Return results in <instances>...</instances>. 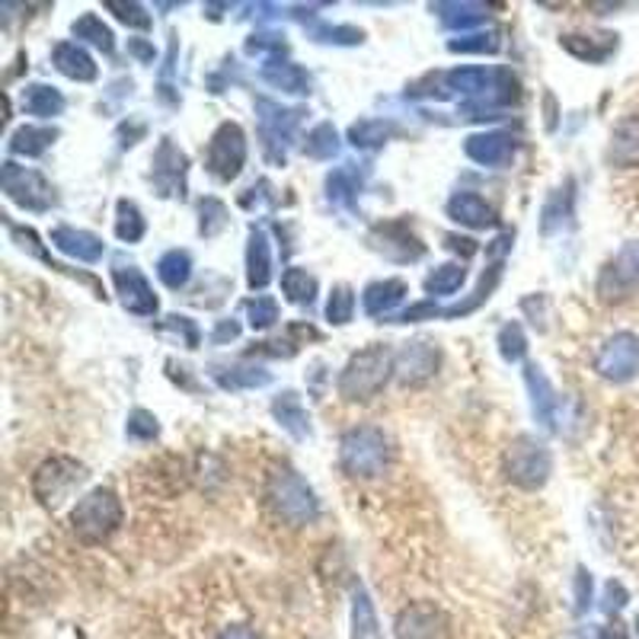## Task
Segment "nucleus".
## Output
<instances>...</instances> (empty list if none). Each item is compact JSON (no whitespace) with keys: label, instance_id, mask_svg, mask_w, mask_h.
Masks as SVG:
<instances>
[{"label":"nucleus","instance_id":"f257e3e1","mask_svg":"<svg viewBox=\"0 0 639 639\" xmlns=\"http://www.w3.org/2000/svg\"><path fill=\"white\" fill-rule=\"evenodd\" d=\"M394 352L384 342H374L362 352H355L342 374H339V394L349 403H368L384 391V384L394 374Z\"/></svg>","mask_w":639,"mask_h":639},{"label":"nucleus","instance_id":"c756f323","mask_svg":"<svg viewBox=\"0 0 639 639\" xmlns=\"http://www.w3.org/2000/svg\"><path fill=\"white\" fill-rule=\"evenodd\" d=\"M281 291L291 305H313L317 298V278L301 269V266H291L281 275Z\"/></svg>","mask_w":639,"mask_h":639},{"label":"nucleus","instance_id":"f704fd0d","mask_svg":"<svg viewBox=\"0 0 639 639\" xmlns=\"http://www.w3.org/2000/svg\"><path fill=\"white\" fill-rule=\"evenodd\" d=\"M217 384L227 387V391H237V387H266L273 381L269 371L263 368H217L214 371Z\"/></svg>","mask_w":639,"mask_h":639},{"label":"nucleus","instance_id":"4468645a","mask_svg":"<svg viewBox=\"0 0 639 639\" xmlns=\"http://www.w3.org/2000/svg\"><path fill=\"white\" fill-rule=\"evenodd\" d=\"M113 281H116V291H119L123 307L128 313H138V317H153L157 313V295H153V288L148 285V278L141 275L138 266L116 263Z\"/></svg>","mask_w":639,"mask_h":639},{"label":"nucleus","instance_id":"c9c22d12","mask_svg":"<svg viewBox=\"0 0 639 639\" xmlns=\"http://www.w3.org/2000/svg\"><path fill=\"white\" fill-rule=\"evenodd\" d=\"M116 234H119V241L125 244H135V241H141L145 237V217L138 212V205L135 202H128L123 199L119 205H116Z\"/></svg>","mask_w":639,"mask_h":639},{"label":"nucleus","instance_id":"864d4df0","mask_svg":"<svg viewBox=\"0 0 639 639\" xmlns=\"http://www.w3.org/2000/svg\"><path fill=\"white\" fill-rule=\"evenodd\" d=\"M592 605V573H585V569H578L576 573V610L578 614H585Z\"/></svg>","mask_w":639,"mask_h":639},{"label":"nucleus","instance_id":"a878e982","mask_svg":"<svg viewBox=\"0 0 639 639\" xmlns=\"http://www.w3.org/2000/svg\"><path fill=\"white\" fill-rule=\"evenodd\" d=\"M432 10H438L441 23L451 30H473L489 20L487 3H435Z\"/></svg>","mask_w":639,"mask_h":639},{"label":"nucleus","instance_id":"37998d69","mask_svg":"<svg viewBox=\"0 0 639 639\" xmlns=\"http://www.w3.org/2000/svg\"><path fill=\"white\" fill-rule=\"evenodd\" d=\"M246 317H249V327H253V330H269L275 320H278V305H275V298L256 295L253 301H246Z\"/></svg>","mask_w":639,"mask_h":639},{"label":"nucleus","instance_id":"49530a36","mask_svg":"<svg viewBox=\"0 0 639 639\" xmlns=\"http://www.w3.org/2000/svg\"><path fill=\"white\" fill-rule=\"evenodd\" d=\"M106 10H113V13H116V20L125 23V26H135V30H148V26H151V17L145 13V7H141V3L109 0V3H106Z\"/></svg>","mask_w":639,"mask_h":639},{"label":"nucleus","instance_id":"7c9ffc66","mask_svg":"<svg viewBox=\"0 0 639 639\" xmlns=\"http://www.w3.org/2000/svg\"><path fill=\"white\" fill-rule=\"evenodd\" d=\"M263 77L285 93H310V74L298 64H269Z\"/></svg>","mask_w":639,"mask_h":639},{"label":"nucleus","instance_id":"4d7b16f0","mask_svg":"<svg viewBox=\"0 0 639 639\" xmlns=\"http://www.w3.org/2000/svg\"><path fill=\"white\" fill-rule=\"evenodd\" d=\"M217 639H259V637H256L249 627H227V630H224Z\"/></svg>","mask_w":639,"mask_h":639},{"label":"nucleus","instance_id":"680f3d73","mask_svg":"<svg viewBox=\"0 0 639 639\" xmlns=\"http://www.w3.org/2000/svg\"><path fill=\"white\" fill-rule=\"evenodd\" d=\"M637 633H639V620H637Z\"/></svg>","mask_w":639,"mask_h":639},{"label":"nucleus","instance_id":"603ef678","mask_svg":"<svg viewBox=\"0 0 639 639\" xmlns=\"http://www.w3.org/2000/svg\"><path fill=\"white\" fill-rule=\"evenodd\" d=\"M163 330H173L177 336L183 333L185 342H189V349H195V345H199V327H195L189 317H167Z\"/></svg>","mask_w":639,"mask_h":639},{"label":"nucleus","instance_id":"7ed1b4c3","mask_svg":"<svg viewBox=\"0 0 639 639\" xmlns=\"http://www.w3.org/2000/svg\"><path fill=\"white\" fill-rule=\"evenodd\" d=\"M391 438L374 426H355L349 428L339 441V464L349 477H362L371 480L377 473H384V467L391 464Z\"/></svg>","mask_w":639,"mask_h":639},{"label":"nucleus","instance_id":"f3484780","mask_svg":"<svg viewBox=\"0 0 639 639\" xmlns=\"http://www.w3.org/2000/svg\"><path fill=\"white\" fill-rule=\"evenodd\" d=\"M608 160L620 170L639 167V116H627L617 123L614 135H610Z\"/></svg>","mask_w":639,"mask_h":639},{"label":"nucleus","instance_id":"bb28decb","mask_svg":"<svg viewBox=\"0 0 639 639\" xmlns=\"http://www.w3.org/2000/svg\"><path fill=\"white\" fill-rule=\"evenodd\" d=\"M23 109L30 116H39V119H52V116H62L64 96L49 84H30L23 90Z\"/></svg>","mask_w":639,"mask_h":639},{"label":"nucleus","instance_id":"bf43d9fd","mask_svg":"<svg viewBox=\"0 0 639 639\" xmlns=\"http://www.w3.org/2000/svg\"><path fill=\"white\" fill-rule=\"evenodd\" d=\"M448 244H451V249H457V253L464 249V256H473V253H477V244H473V241H460V237H448Z\"/></svg>","mask_w":639,"mask_h":639},{"label":"nucleus","instance_id":"a18cd8bd","mask_svg":"<svg viewBox=\"0 0 639 639\" xmlns=\"http://www.w3.org/2000/svg\"><path fill=\"white\" fill-rule=\"evenodd\" d=\"M199 214H202V234L205 237H214V234H221L224 227H227V209H224V202H217V199H202L199 202Z\"/></svg>","mask_w":639,"mask_h":639},{"label":"nucleus","instance_id":"412c9836","mask_svg":"<svg viewBox=\"0 0 639 639\" xmlns=\"http://www.w3.org/2000/svg\"><path fill=\"white\" fill-rule=\"evenodd\" d=\"M563 49H566L569 55L582 58V62L601 64L614 55L617 35H610V32H601V35H576V32H573V35H563Z\"/></svg>","mask_w":639,"mask_h":639},{"label":"nucleus","instance_id":"39448f33","mask_svg":"<svg viewBox=\"0 0 639 639\" xmlns=\"http://www.w3.org/2000/svg\"><path fill=\"white\" fill-rule=\"evenodd\" d=\"M84 480H87V467H84L81 460H74V457H52V460H45V464L35 470L32 492H35V499H39L42 505L58 509L64 499L81 487Z\"/></svg>","mask_w":639,"mask_h":639},{"label":"nucleus","instance_id":"aec40b11","mask_svg":"<svg viewBox=\"0 0 639 639\" xmlns=\"http://www.w3.org/2000/svg\"><path fill=\"white\" fill-rule=\"evenodd\" d=\"M524 381H528V391H531V403H534V416L544 423L547 428H553V419H556V409H560V400L550 387L547 374L537 365L524 368Z\"/></svg>","mask_w":639,"mask_h":639},{"label":"nucleus","instance_id":"4c0bfd02","mask_svg":"<svg viewBox=\"0 0 639 639\" xmlns=\"http://www.w3.org/2000/svg\"><path fill=\"white\" fill-rule=\"evenodd\" d=\"M569 214H573V183H566L550 195L547 209H544V234H553L556 224L563 227L569 221Z\"/></svg>","mask_w":639,"mask_h":639},{"label":"nucleus","instance_id":"20e7f679","mask_svg":"<svg viewBox=\"0 0 639 639\" xmlns=\"http://www.w3.org/2000/svg\"><path fill=\"white\" fill-rule=\"evenodd\" d=\"M123 524V502L113 489H90L77 499L71 512V528L84 544H103Z\"/></svg>","mask_w":639,"mask_h":639},{"label":"nucleus","instance_id":"2f4dec72","mask_svg":"<svg viewBox=\"0 0 639 639\" xmlns=\"http://www.w3.org/2000/svg\"><path fill=\"white\" fill-rule=\"evenodd\" d=\"M157 275H160V281L167 288H183L185 281H189V275H192V256L185 249L163 253L160 263H157Z\"/></svg>","mask_w":639,"mask_h":639},{"label":"nucleus","instance_id":"1a4fd4ad","mask_svg":"<svg viewBox=\"0 0 639 639\" xmlns=\"http://www.w3.org/2000/svg\"><path fill=\"white\" fill-rule=\"evenodd\" d=\"M595 371L614 381V384H627L639 374V339L633 333L610 336L608 342L598 349L595 355Z\"/></svg>","mask_w":639,"mask_h":639},{"label":"nucleus","instance_id":"6e6552de","mask_svg":"<svg viewBox=\"0 0 639 639\" xmlns=\"http://www.w3.org/2000/svg\"><path fill=\"white\" fill-rule=\"evenodd\" d=\"M209 173L221 183H231L241 177L246 163V135L237 123H224L209 141Z\"/></svg>","mask_w":639,"mask_h":639},{"label":"nucleus","instance_id":"0eeeda50","mask_svg":"<svg viewBox=\"0 0 639 639\" xmlns=\"http://www.w3.org/2000/svg\"><path fill=\"white\" fill-rule=\"evenodd\" d=\"M0 185L7 192L10 202H17L26 212H49L55 205V189L49 185V180L42 173H35L30 167H20L13 160L3 163L0 170Z\"/></svg>","mask_w":639,"mask_h":639},{"label":"nucleus","instance_id":"a211bd4d","mask_svg":"<svg viewBox=\"0 0 639 639\" xmlns=\"http://www.w3.org/2000/svg\"><path fill=\"white\" fill-rule=\"evenodd\" d=\"M183 173H185V153L180 151L170 138H163L160 151L153 157V180H157V185L163 189V195L183 189Z\"/></svg>","mask_w":639,"mask_h":639},{"label":"nucleus","instance_id":"f03ea898","mask_svg":"<svg viewBox=\"0 0 639 639\" xmlns=\"http://www.w3.org/2000/svg\"><path fill=\"white\" fill-rule=\"evenodd\" d=\"M266 499L273 505V512L281 521H288L291 528H305L313 524L320 515V505H317V496L313 489L307 487L305 477L291 467H275L266 480Z\"/></svg>","mask_w":639,"mask_h":639},{"label":"nucleus","instance_id":"dca6fc26","mask_svg":"<svg viewBox=\"0 0 639 639\" xmlns=\"http://www.w3.org/2000/svg\"><path fill=\"white\" fill-rule=\"evenodd\" d=\"M52 246L62 249L64 256H71V259H81V263H96L106 249L96 234L77 231V227H55L52 231Z\"/></svg>","mask_w":639,"mask_h":639},{"label":"nucleus","instance_id":"052dcab7","mask_svg":"<svg viewBox=\"0 0 639 639\" xmlns=\"http://www.w3.org/2000/svg\"><path fill=\"white\" fill-rule=\"evenodd\" d=\"M128 49H131V52H135V55H138V58H145V62H151V58H153V52H151V49H148V45H141V42H131V45H128Z\"/></svg>","mask_w":639,"mask_h":639},{"label":"nucleus","instance_id":"6ab92c4d","mask_svg":"<svg viewBox=\"0 0 639 639\" xmlns=\"http://www.w3.org/2000/svg\"><path fill=\"white\" fill-rule=\"evenodd\" d=\"M448 217L464 224V227H489L496 221V212L487 199H480L477 192H457L448 202Z\"/></svg>","mask_w":639,"mask_h":639},{"label":"nucleus","instance_id":"a19ab883","mask_svg":"<svg viewBox=\"0 0 639 639\" xmlns=\"http://www.w3.org/2000/svg\"><path fill=\"white\" fill-rule=\"evenodd\" d=\"M387 135H391V128L384 123H377V119H362V123H355L349 128V141L355 148H381L387 141Z\"/></svg>","mask_w":639,"mask_h":639},{"label":"nucleus","instance_id":"e433bc0d","mask_svg":"<svg viewBox=\"0 0 639 639\" xmlns=\"http://www.w3.org/2000/svg\"><path fill=\"white\" fill-rule=\"evenodd\" d=\"M339 151V135L330 123H320L317 128H310L305 141V153L313 160H330Z\"/></svg>","mask_w":639,"mask_h":639},{"label":"nucleus","instance_id":"cd10ccee","mask_svg":"<svg viewBox=\"0 0 639 639\" xmlns=\"http://www.w3.org/2000/svg\"><path fill=\"white\" fill-rule=\"evenodd\" d=\"M58 138V131L55 128H35V125H23V128H17L13 131V138H10V151L20 153V157H39V153H45L52 148V141Z\"/></svg>","mask_w":639,"mask_h":639},{"label":"nucleus","instance_id":"ddd939ff","mask_svg":"<svg viewBox=\"0 0 639 639\" xmlns=\"http://www.w3.org/2000/svg\"><path fill=\"white\" fill-rule=\"evenodd\" d=\"M438 362H441V355H438V349L432 342H423V339L419 342H406L403 352L394 359L396 381L403 387H419L438 371Z\"/></svg>","mask_w":639,"mask_h":639},{"label":"nucleus","instance_id":"2eb2a0df","mask_svg":"<svg viewBox=\"0 0 639 639\" xmlns=\"http://www.w3.org/2000/svg\"><path fill=\"white\" fill-rule=\"evenodd\" d=\"M464 151L480 167H505L515 157L518 141L505 131H483V135H470Z\"/></svg>","mask_w":639,"mask_h":639},{"label":"nucleus","instance_id":"f8f14e48","mask_svg":"<svg viewBox=\"0 0 639 639\" xmlns=\"http://www.w3.org/2000/svg\"><path fill=\"white\" fill-rule=\"evenodd\" d=\"M396 639H451V620L435 605H409L396 614Z\"/></svg>","mask_w":639,"mask_h":639},{"label":"nucleus","instance_id":"9b49d317","mask_svg":"<svg viewBox=\"0 0 639 639\" xmlns=\"http://www.w3.org/2000/svg\"><path fill=\"white\" fill-rule=\"evenodd\" d=\"M256 113H259V131H263L266 153L275 163H285V145L291 138L295 125L301 123L305 109H281L273 99H256Z\"/></svg>","mask_w":639,"mask_h":639},{"label":"nucleus","instance_id":"6e6d98bb","mask_svg":"<svg viewBox=\"0 0 639 639\" xmlns=\"http://www.w3.org/2000/svg\"><path fill=\"white\" fill-rule=\"evenodd\" d=\"M241 336V323H234V320H224V323H217V330L212 333L214 342H227V339H237Z\"/></svg>","mask_w":639,"mask_h":639},{"label":"nucleus","instance_id":"8fccbe9b","mask_svg":"<svg viewBox=\"0 0 639 639\" xmlns=\"http://www.w3.org/2000/svg\"><path fill=\"white\" fill-rule=\"evenodd\" d=\"M246 49L256 55H263V52H285V35H275V32H259V35H249V42H246Z\"/></svg>","mask_w":639,"mask_h":639},{"label":"nucleus","instance_id":"5fc2aeb1","mask_svg":"<svg viewBox=\"0 0 639 639\" xmlns=\"http://www.w3.org/2000/svg\"><path fill=\"white\" fill-rule=\"evenodd\" d=\"M627 605V588L620 585V582H608V588H605V610L614 614V610H620Z\"/></svg>","mask_w":639,"mask_h":639},{"label":"nucleus","instance_id":"c03bdc74","mask_svg":"<svg viewBox=\"0 0 639 639\" xmlns=\"http://www.w3.org/2000/svg\"><path fill=\"white\" fill-rule=\"evenodd\" d=\"M499 352H502V359H505V362H518V359H524V352H528V339H524V330H521L518 323H505V327L499 330Z\"/></svg>","mask_w":639,"mask_h":639},{"label":"nucleus","instance_id":"ea45409f","mask_svg":"<svg viewBox=\"0 0 639 639\" xmlns=\"http://www.w3.org/2000/svg\"><path fill=\"white\" fill-rule=\"evenodd\" d=\"M464 278H467V269H464L460 263L438 266V269L426 278V291L428 295H455L457 288L464 285Z\"/></svg>","mask_w":639,"mask_h":639},{"label":"nucleus","instance_id":"393cba45","mask_svg":"<svg viewBox=\"0 0 639 639\" xmlns=\"http://www.w3.org/2000/svg\"><path fill=\"white\" fill-rule=\"evenodd\" d=\"M273 278V256H269V241L263 231L249 234V246H246V281L249 288H266Z\"/></svg>","mask_w":639,"mask_h":639},{"label":"nucleus","instance_id":"13d9d810","mask_svg":"<svg viewBox=\"0 0 639 639\" xmlns=\"http://www.w3.org/2000/svg\"><path fill=\"white\" fill-rule=\"evenodd\" d=\"M598 639H630V637H627V627H624V624H610V627L601 630V637Z\"/></svg>","mask_w":639,"mask_h":639},{"label":"nucleus","instance_id":"9d476101","mask_svg":"<svg viewBox=\"0 0 639 639\" xmlns=\"http://www.w3.org/2000/svg\"><path fill=\"white\" fill-rule=\"evenodd\" d=\"M639 288V244H627L598 278V298L605 305L624 301Z\"/></svg>","mask_w":639,"mask_h":639},{"label":"nucleus","instance_id":"423d86ee","mask_svg":"<svg viewBox=\"0 0 639 639\" xmlns=\"http://www.w3.org/2000/svg\"><path fill=\"white\" fill-rule=\"evenodd\" d=\"M553 460L550 451L531 435H521L512 441V448L505 451V477L521 489H537L547 483Z\"/></svg>","mask_w":639,"mask_h":639},{"label":"nucleus","instance_id":"79ce46f5","mask_svg":"<svg viewBox=\"0 0 639 639\" xmlns=\"http://www.w3.org/2000/svg\"><path fill=\"white\" fill-rule=\"evenodd\" d=\"M352 313H355V295H352V288H349V285H336L333 291H330V301H327L330 323L345 327V323L352 320Z\"/></svg>","mask_w":639,"mask_h":639},{"label":"nucleus","instance_id":"473e14b6","mask_svg":"<svg viewBox=\"0 0 639 639\" xmlns=\"http://www.w3.org/2000/svg\"><path fill=\"white\" fill-rule=\"evenodd\" d=\"M381 234H384V244H377L381 253L394 256V246H400V259H403V263L423 256V244L406 231V224H387V227H381Z\"/></svg>","mask_w":639,"mask_h":639},{"label":"nucleus","instance_id":"09e8293b","mask_svg":"<svg viewBox=\"0 0 639 639\" xmlns=\"http://www.w3.org/2000/svg\"><path fill=\"white\" fill-rule=\"evenodd\" d=\"M157 432H160V426H157L153 413H148V409H135L128 416V435L131 438H157Z\"/></svg>","mask_w":639,"mask_h":639},{"label":"nucleus","instance_id":"de8ad7c7","mask_svg":"<svg viewBox=\"0 0 639 639\" xmlns=\"http://www.w3.org/2000/svg\"><path fill=\"white\" fill-rule=\"evenodd\" d=\"M451 52H499V35L492 32V35H483V32H477V35H464V39H455L451 45H448Z\"/></svg>","mask_w":639,"mask_h":639},{"label":"nucleus","instance_id":"3c124183","mask_svg":"<svg viewBox=\"0 0 639 639\" xmlns=\"http://www.w3.org/2000/svg\"><path fill=\"white\" fill-rule=\"evenodd\" d=\"M317 39L320 42H336V45H355V42H362V30H349V26H323V30H317Z\"/></svg>","mask_w":639,"mask_h":639},{"label":"nucleus","instance_id":"72a5a7b5","mask_svg":"<svg viewBox=\"0 0 639 639\" xmlns=\"http://www.w3.org/2000/svg\"><path fill=\"white\" fill-rule=\"evenodd\" d=\"M71 30H74L77 39L90 42V45H96L99 52H106V55L116 49V35H113V30H109V26H106L96 13H84L81 20H74V26H71Z\"/></svg>","mask_w":639,"mask_h":639},{"label":"nucleus","instance_id":"b1692460","mask_svg":"<svg viewBox=\"0 0 639 639\" xmlns=\"http://www.w3.org/2000/svg\"><path fill=\"white\" fill-rule=\"evenodd\" d=\"M273 413L275 419H278V426L285 428L288 435H295V438H307L310 435V419H307L305 403H301V396L295 394V391H285V394L275 396Z\"/></svg>","mask_w":639,"mask_h":639},{"label":"nucleus","instance_id":"5701e85b","mask_svg":"<svg viewBox=\"0 0 639 639\" xmlns=\"http://www.w3.org/2000/svg\"><path fill=\"white\" fill-rule=\"evenodd\" d=\"M55 67L62 71L64 77H71V81H81V84H87V81H96V64H93L90 52L87 49H81L77 42H62V45H55Z\"/></svg>","mask_w":639,"mask_h":639},{"label":"nucleus","instance_id":"c85d7f7f","mask_svg":"<svg viewBox=\"0 0 639 639\" xmlns=\"http://www.w3.org/2000/svg\"><path fill=\"white\" fill-rule=\"evenodd\" d=\"M352 639H381V627H377V614L368 598V592L359 585L355 598H352Z\"/></svg>","mask_w":639,"mask_h":639},{"label":"nucleus","instance_id":"4be33fe9","mask_svg":"<svg viewBox=\"0 0 639 639\" xmlns=\"http://www.w3.org/2000/svg\"><path fill=\"white\" fill-rule=\"evenodd\" d=\"M406 291H409L406 281H400V278H384V281L368 285L362 301H365V310L371 317H387L394 307H400L406 301Z\"/></svg>","mask_w":639,"mask_h":639},{"label":"nucleus","instance_id":"58836bf2","mask_svg":"<svg viewBox=\"0 0 639 639\" xmlns=\"http://www.w3.org/2000/svg\"><path fill=\"white\" fill-rule=\"evenodd\" d=\"M327 189H330V202H339V205H349L355 199V192L362 189V180L352 167H339L330 173L327 180Z\"/></svg>","mask_w":639,"mask_h":639}]
</instances>
